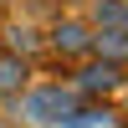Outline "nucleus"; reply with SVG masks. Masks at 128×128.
Instances as JSON below:
<instances>
[{"label":"nucleus","mask_w":128,"mask_h":128,"mask_svg":"<svg viewBox=\"0 0 128 128\" xmlns=\"http://www.w3.org/2000/svg\"><path fill=\"white\" fill-rule=\"evenodd\" d=\"M31 77H36V67H31L26 56H16V51H5V46H0V108H5L10 98H20Z\"/></svg>","instance_id":"obj_6"},{"label":"nucleus","mask_w":128,"mask_h":128,"mask_svg":"<svg viewBox=\"0 0 128 128\" xmlns=\"http://www.w3.org/2000/svg\"><path fill=\"white\" fill-rule=\"evenodd\" d=\"M0 10H10V0H0Z\"/></svg>","instance_id":"obj_10"},{"label":"nucleus","mask_w":128,"mask_h":128,"mask_svg":"<svg viewBox=\"0 0 128 128\" xmlns=\"http://www.w3.org/2000/svg\"><path fill=\"white\" fill-rule=\"evenodd\" d=\"M0 46L26 56L31 67L46 62V20H31V16H5L0 20Z\"/></svg>","instance_id":"obj_4"},{"label":"nucleus","mask_w":128,"mask_h":128,"mask_svg":"<svg viewBox=\"0 0 128 128\" xmlns=\"http://www.w3.org/2000/svg\"><path fill=\"white\" fill-rule=\"evenodd\" d=\"M108 123H118L113 102H102V98H77V108L62 113L51 128H108Z\"/></svg>","instance_id":"obj_5"},{"label":"nucleus","mask_w":128,"mask_h":128,"mask_svg":"<svg viewBox=\"0 0 128 128\" xmlns=\"http://www.w3.org/2000/svg\"><path fill=\"white\" fill-rule=\"evenodd\" d=\"M72 108H77V87H72L67 72H62V77H46V82L31 77L26 92L5 102V118L20 123V128H51L62 113H72Z\"/></svg>","instance_id":"obj_1"},{"label":"nucleus","mask_w":128,"mask_h":128,"mask_svg":"<svg viewBox=\"0 0 128 128\" xmlns=\"http://www.w3.org/2000/svg\"><path fill=\"white\" fill-rule=\"evenodd\" d=\"M36 5H51V10H56V0H36Z\"/></svg>","instance_id":"obj_9"},{"label":"nucleus","mask_w":128,"mask_h":128,"mask_svg":"<svg viewBox=\"0 0 128 128\" xmlns=\"http://www.w3.org/2000/svg\"><path fill=\"white\" fill-rule=\"evenodd\" d=\"M0 128H10V123H0Z\"/></svg>","instance_id":"obj_11"},{"label":"nucleus","mask_w":128,"mask_h":128,"mask_svg":"<svg viewBox=\"0 0 128 128\" xmlns=\"http://www.w3.org/2000/svg\"><path fill=\"white\" fill-rule=\"evenodd\" d=\"M92 56L128 72V31H92Z\"/></svg>","instance_id":"obj_8"},{"label":"nucleus","mask_w":128,"mask_h":128,"mask_svg":"<svg viewBox=\"0 0 128 128\" xmlns=\"http://www.w3.org/2000/svg\"><path fill=\"white\" fill-rule=\"evenodd\" d=\"M82 16L92 31H128V0H87Z\"/></svg>","instance_id":"obj_7"},{"label":"nucleus","mask_w":128,"mask_h":128,"mask_svg":"<svg viewBox=\"0 0 128 128\" xmlns=\"http://www.w3.org/2000/svg\"><path fill=\"white\" fill-rule=\"evenodd\" d=\"M67 82L77 87V98H102V102H113V98L128 87V72L113 67V62H102V56H82V62L67 67Z\"/></svg>","instance_id":"obj_3"},{"label":"nucleus","mask_w":128,"mask_h":128,"mask_svg":"<svg viewBox=\"0 0 128 128\" xmlns=\"http://www.w3.org/2000/svg\"><path fill=\"white\" fill-rule=\"evenodd\" d=\"M82 56H92V26H87V16L56 5L46 16V62H56V67L67 72L72 62H82Z\"/></svg>","instance_id":"obj_2"}]
</instances>
